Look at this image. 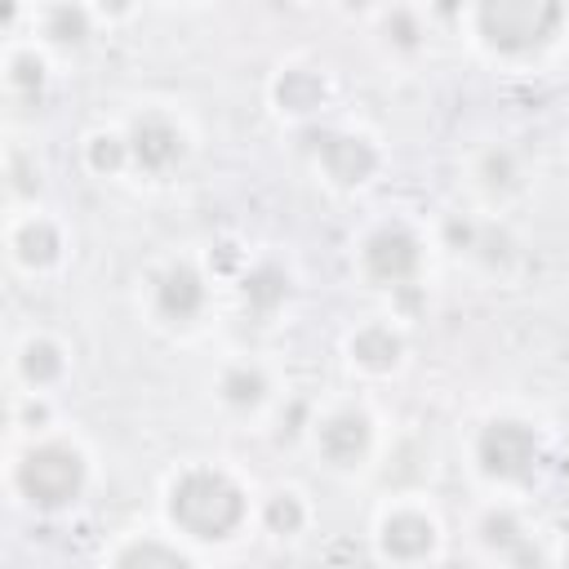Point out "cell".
I'll list each match as a JSON object with an SVG mask.
<instances>
[{
	"label": "cell",
	"instance_id": "cell-1",
	"mask_svg": "<svg viewBox=\"0 0 569 569\" xmlns=\"http://www.w3.org/2000/svg\"><path fill=\"white\" fill-rule=\"evenodd\" d=\"M164 516L191 542H227L249 520V493L231 471L196 462L173 476L164 493Z\"/></svg>",
	"mask_w": 569,
	"mask_h": 569
},
{
	"label": "cell",
	"instance_id": "cell-2",
	"mask_svg": "<svg viewBox=\"0 0 569 569\" xmlns=\"http://www.w3.org/2000/svg\"><path fill=\"white\" fill-rule=\"evenodd\" d=\"M89 485V462L71 440H36L13 462V489L36 511L71 507Z\"/></svg>",
	"mask_w": 569,
	"mask_h": 569
},
{
	"label": "cell",
	"instance_id": "cell-3",
	"mask_svg": "<svg viewBox=\"0 0 569 569\" xmlns=\"http://www.w3.org/2000/svg\"><path fill=\"white\" fill-rule=\"evenodd\" d=\"M471 22L485 49L502 58H529L556 40L565 9L551 0H489L471 9Z\"/></svg>",
	"mask_w": 569,
	"mask_h": 569
},
{
	"label": "cell",
	"instance_id": "cell-4",
	"mask_svg": "<svg viewBox=\"0 0 569 569\" xmlns=\"http://www.w3.org/2000/svg\"><path fill=\"white\" fill-rule=\"evenodd\" d=\"M476 467L480 476H489L493 485H520L538 471L542 458V440L525 418H489L476 431Z\"/></svg>",
	"mask_w": 569,
	"mask_h": 569
},
{
	"label": "cell",
	"instance_id": "cell-5",
	"mask_svg": "<svg viewBox=\"0 0 569 569\" xmlns=\"http://www.w3.org/2000/svg\"><path fill=\"white\" fill-rule=\"evenodd\" d=\"M422 271V240L413 227L405 222H378L365 240H360V276L373 289H409Z\"/></svg>",
	"mask_w": 569,
	"mask_h": 569
},
{
	"label": "cell",
	"instance_id": "cell-6",
	"mask_svg": "<svg viewBox=\"0 0 569 569\" xmlns=\"http://www.w3.org/2000/svg\"><path fill=\"white\" fill-rule=\"evenodd\" d=\"M373 449V418L356 405H342V409H329L320 422H316V453L338 467V471H351L369 458Z\"/></svg>",
	"mask_w": 569,
	"mask_h": 569
},
{
	"label": "cell",
	"instance_id": "cell-7",
	"mask_svg": "<svg viewBox=\"0 0 569 569\" xmlns=\"http://www.w3.org/2000/svg\"><path fill=\"white\" fill-rule=\"evenodd\" d=\"M440 542L436 520L422 507H391L378 520V551L391 565H422Z\"/></svg>",
	"mask_w": 569,
	"mask_h": 569
},
{
	"label": "cell",
	"instance_id": "cell-8",
	"mask_svg": "<svg viewBox=\"0 0 569 569\" xmlns=\"http://www.w3.org/2000/svg\"><path fill=\"white\" fill-rule=\"evenodd\" d=\"M209 307V284L191 262H169L151 280V311L169 325H191Z\"/></svg>",
	"mask_w": 569,
	"mask_h": 569
},
{
	"label": "cell",
	"instance_id": "cell-9",
	"mask_svg": "<svg viewBox=\"0 0 569 569\" xmlns=\"http://www.w3.org/2000/svg\"><path fill=\"white\" fill-rule=\"evenodd\" d=\"M124 138H129V160H133V169H142V173H169V169L182 160V151H187L182 129H178L169 116H160V111L138 116Z\"/></svg>",
	"mask_w": 569,
	"mask_h": 569
},
{
	"label": "cell",
	"instance_id": "cell-10",
	"mask_svg": "<svg viewBox=\"0 0 569 569\" xmlns=\"http://www.w3.org/2000/svg\"><path fill=\"white\" fill-rule=\"evenodd\" d=\"M316 164L333 187H365L378 173V147L360 133H320Z\"/></svg>",
	"mask_w": 569,
	"mask_h": 569
},
{
	"label": "cell",
	"instance_id": "cell-11",
	"mask_svg": "<svg viewBox=\"0 0 569 569\" xmlns=\"http://www.w3.org/2000/svg\"><path fill=\"white\" fill-rule=\"evenodd\" d=\"M9 253H13V262L27 267V271L53 267V262L62 258V231H58V222L44 218V213L18 218V222L9 227Z\"/></svg>",
	"mask_w": 569,
	"mask_h": 569
},
{
	"label": "cell",
	"instance_id": "cell-12",
	"mask_svg": "<svg viewBox=\"0 0 569 569\" xmlns=\"http://www.w3.org/2000/svg\"><path fill=\"white\" fill-rule=\"evenodd\" d=\"M347 351H351V360H356L365 373H391V369L400 365V356H405V338H400V329H391L387 320H369V325H360V329L351 333Z\"/></svg>",
	"mask_w": 569,
	"mask_h": 569
},
{
	"label": "cell",
	"instance_id": "cell-13",
	"mask_svg": "<svg viewBox=\"0 0 569 569\" xmlns=\"http://www.w3.org/2000/svg\"><path fill=\"white\" fill-rule=\"evenodd\" d=\"M267 396H271V378H267V369L253 365V360H236V365H227V369L218 373V400H222L227 409H236V413L262 409Z\"/></svg>",
	"mask_w": 569,
	"mask_h": 569
},
{
	"label": "cell",
	"instance_id": "cell-14",
	"mask_svg": "<svg viewBox=\"0 0 569 569\" xmlns=\"http://www.w3.org/2000/svg\"><path fill=\"white\" fill-rule=\"evenodd\" d=\"M62 373H67V351H62L53 338L31 333V338L18 347V378H22L36 396H40L44 387L62 382Z\"/></svg>",
	"mask_w": 569,
	"mask_h": 569
},
{
	"label": "cell",
	"instance_id": "cell-15",
	"mask_svg": "<svg viewBox=\"0 0 569 569\" xmlns=\"http://www.w3.org/2000/svg\"><path fill=\"white\" fill-rule=\"evenodd\" d=\"M480 542H485L493 556L511 560V565H520V560L533 551L529 529H525V520H520L511 507H489V511L480 516Z\"/></svg>",
	"mask_w": 569,
	"mask_h": 569
},
{
	"label": "cell",
	"instance_id": "cell-16",
	"mask_svg": "<svg viewBox=\"0 0 569 569\" xmlns=\"http://www.w3.org/2000/svg\"><path fill=\"white\" fill-rule=\"evenodd\" d=\"M276 102L289 116H311L325 102V76L311 67H284L276 80Z\"/></svg>",
	"mask_w": 569,
	"mask_h": 569
},
{
	"label": "cell",
	"instance_id": "cell-17",
	"mask_svg": "<svg viewBox=\"0 0 569 569\" xmlns=\"http://www.w3.org/2000/svg\"><path fill=\"white\" fill-rule=\"evenodd\" d=\"M111 569H196L187 551H178L164 538H133L129 547L116 551Z\"/></svg>",
	"mask_w": 569,
	"mask_h": 569
},
{
	"label": "cell",
	"instance_id": "cell-18",
	"mask_svg": "<svg viewBox=\"0 0 569 569\" xmlns=\"http://www.w3.org/2000/svg\"><path fill=\"white\" fill-rule=\"evenodd\" d=\"M40 36L58 49H80L93 36V13L80 4H53L40 13Z\"/></svg>",
	"mask_w": 569,
	"mask_h": 569
},
{
	"label": "cell",
	"instance_id": "cell-19",
	"mask_svg": "<svg viewBox=\"0 0 569 569\" xmlns=\"http://www.w3.org/2000/svg\"><path fill=\"white\" fill-rule=\"evenodd\" d=\"M240 298H244L249 311L271 316V311L289 298V276H284L276 262H258L253 271H244V280H240Z\"/></svg>",
	"mask_w": 569,
	"mask_h": 569
},
{
	"label": "cell",
	"instance_id": "cell-20",
	"mask_svg": "<svg viewBox=\"0 0 569 569\" xmlns=\"http://www.w3.org/2000/svg\"><path fill=\"white\" fill-rule=\"evenodd\" d=\"M476 182L489 191V196H507L520 187V160L511 147H489L480 160H476Z\"/></svg>",
	"mask_w": 569,
	"mask_h": 569
},
{
	"label": "cell",
	"instance_id": "cell-21",
	"mask_svg": "<svg viewBox=\"0 0 569 569\" xmlns=\"http://www.w3.org/2000/svg\"><path fill=\"white\" fill-rule=\"evenodd\" d=\"M262 525H267V533H276V538L302 533V525H307V502H302V493L276 489V493L262 502Z\"/></svg>",
	"mask_w": 569,
	"mask_h": 569
},
{
	"label": "cell",
	"instance_id": "cell-22",
	"mask_svg": "<svg viewBox=\"0 0 569 569\" xmlns=\"http://www.w3.org/2000/svg\"><path fill=\"white\" fill-rule=\"evenodd\" d=\"M84 164H89L98 178H111V173L129 169V164H133V160H129V138H124V133H93V138L84 142Z\"/></svg>",
	"mask_w": 569,
	"mask_h": 569
},
{
	"label": "cell",
	"instance_id": "cell-23",
	"mask_svg": "<svg viewBox=\"0 0 569 569\" xmlns=\"http://www.w3.org/2000/svg\"><path fill=\"white\" fill-rule=\"evenodd\" d=\"M4 84L13 93H40L44 89V58L36 49H13L4 58Z\"/></svg>",
	"mask_w": 569,
	"mask_h": 569
},
{
	"label": "cell",
	"instance_id": "cell-24",
	"mask_svg": "<svg viewBox=\"0 0 569 569\" xmlns=\"http://www.w3.org/2000/svg\"><path fill=\"white\" fill-rule=\"evenodd\" d=\"M382 36H387L391 49H400V53H418L427 31H422V18H418L413 9H387V13H382Z\"/></svg>",
	"mask_w": 569,
	"mask_h": 569
},
{
	"label": "cell",
	"instance_id": "cell-25",
	"mask_svg": "<svg viewBox=\"0 0 569 569\" xmlns=\"http://www.w3.org/2000/svg\"><path fill=\"white\" fill-rule=\"evenodd\" d=\"M560 556H565V569H569V529H565V547H560Z\"/></svg>",
	"mask_w": 569,
	"mask_h": 569
}]
</instances>
